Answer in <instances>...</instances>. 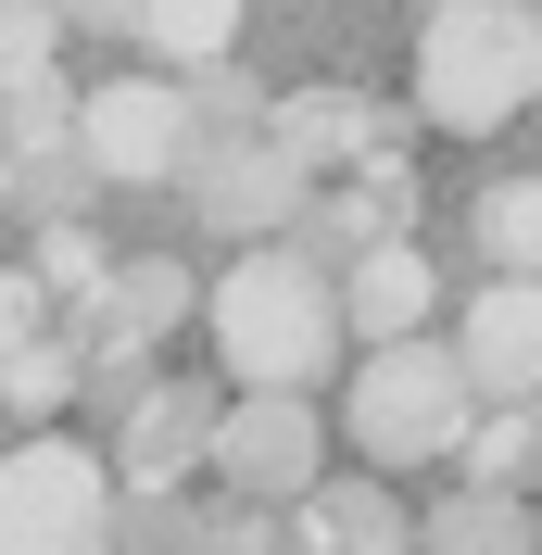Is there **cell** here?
<instances>
[{"label": "cell", "instance_id": "18", "mask_svg": "<svg viewBox=\"0 0 542 555\" xmlns=\"http://www.w3.org/2000/svg\"><path fill=\"white\" fill-rule=\"evenodd\" d=\"M26 266H38V291H64V304H89V291L114 278V253L89 241V215H38V253H26Z\"/></svg>", "mask_w": 542, "mask_h": 555}, {"label": "cell", "instance_id": "15", "mask_svg": "<svg viewBox=\"0 0 542 555\" xmlns=\"http://www.w3.org/2000/svg\"><path fill=\"white\" fill-rule=\"evenodd\" d=\"M127 38H139L165 76H190V64H215V51L240 38V0H139V13H127Z\"/></svg>", "mask_w": 542, "mask_h": 555}, {"label": "cell", "instance_id": "13", "mask_svg": "<svg viewBox=\"0 0 542 555\" xmlns=\"http://www.w3.org/2000/svg\"><path fill=\"white\" fill-rule=\"evenodd\" d=\"M291 530H304L315 555H391V543H416V518H404V492H391V467H366V480H315L304 505H291Z\"/></svg>", "mask_w": 542, "mask_h": 555}, {"label": "cell", "instance_id": "20", "mask_svg": "<svg viewBox=\"0 0 542 555\" xmlns=\"http://www.w3.org/2000/svg\"><path fill=\"white\" fill-rule=\"evenodd\" d=\"M454 454H467V480H517V467L542 454V416L530 404H467V442Z\"/></svg>", "mask_w": 542, "mask_h": 555}, {"label": "cell", "instance_id": "6", "mask_svg": "<svg viewBox=\"0 0 542 555\" xmlns=\"http://www.w3.org/2000/svg\"><path fill=\"white\" fill-rule=\"evenodd\" d=\"M215 480L253 492V505H304L328 480V429H315L304 391H228L215 404Z\"/></svg>", "mask_w": 542, "mask_h": 555}, {"label": "cell", "instance_id": "10", "mask_svg": "<svg viewBox=\"0 0 542 555\" xmlns=\"http://www.w3.org/2000/svg\"><path fill=\"white\" fill-rule=\"evenodd\" d=\"M266 139H278L304 177H340V165H366L378 139H404V127H391L366 89H291V102H266Z\"/></svg>", "mask_w": 542, "mask_h": 555}, {"label": "cell", "instance_id": "8", "mask_svg": "<svg viewBox=\"0 0 542 555\" xmlns=\"http://www.w3.org/2000/svg\"><path fill=\"white\" fill-rule=\"evenodd\" d=\"M479 404H542V266H492L467 304V341H454Z\"/></svg>", "mask_w": 542, "mask_h": 555}, {"label": "cell", "instance_id": "5", "mask_svg": "<svg viewBox=\"0 0 542 555\" xmlns=\"http://www.w3.org/2000/svg\"><path fill=\"white\" fill-rule=\"evenodd\" d=\"M76 152L102 165V190H165L203 152V114H190V76H114V89H76Z\"/></svg>", "mask_w": 542, "mask_h": 555}, {"label": "cell", "instance_id": "16", "mask_svg": "<svg viewBox=\"0 0 542 555\" xmlns=\"http://www.w3.org/2000/svg\"><path fill=\"white\" fill-rule=\"evenodd\" d=\"M76 379H89V353L26 328V341L0 353V416H26V429H38V416H64V404H76Z\"/></svg>", "mask_w": 542, "mask_h": 555}, {"label": "cell", "instance_id": "12", "mask_svg": "<svg viewBox=\"0 0 542 555\" xmlns=\"http://www.w3.org/2000/svg\"><path fill=\"white\" fill-rule=\"evenodd\" d=\"M429 304H441V278H429V253H416V228H404V241H366L353 278H340V328H353V341L429 328Z\"/></svg>", "mask_w": 542, "mask_h": 555}, {"label": "cell", "instance_id": "14", "mask_svg": "<svg viewBox=\"0 0 542 555\" xmlns=\"http://www.w3.org/2000/svg\"><path fill=\"white\" fill-rule=\"evenodd\" d=\"M416 543H454V555H517V543H542V518L517 505V480H467L454 505H429V518H416Z\"/></svg>", "mask_w": 542, "mask_h": 555}, {"label": "cell", "instance_id": "9", "mask_svg": "<svg viewBox=\"0 0 542 555\" xmlns=\"http://www.w3.org/2000/svg\"><path fill=\"white\" fill-rule=\"evenodd\" d=\"M190 467H215V391L139 379L127 391V442H114V492H177Z\"/></svg>", "mask_w": 542, "mask_h": 555}, {"label": "cell", "instance_id": "21", "mask_svg": "<svg viewBox=\"0 0 542 555\" xmlns=\"http://www.w3.org/2000/svg\"><path fill=\"white\" fill-rule=\"evenodd\" d=\"M190 114H203V139H215V127H266V89L215 51V64H190Z\"/></svg>", "mask_w": 542, "mask_h": 555}, {"label": "cell", "instance_id": "17", "mask_svg": "<svg viewBox=\"0 0 542 555\" xmlns=\"http://www.w3.org/2000/svg\"><path fill=\"white\" fill-rule=\"evenodd\" d=\"M0 139H13V152H51V139H76V76H64V64L0 76Z\"/></svg>", "mask_w": 542, "mask_h": 555}, {"label": "cell", "instance_id": "19", "mask_svg": "<svg viewBox=\"0 0 542 555\" xmlns=\"http://www.w3.org/2000/svg\"><path fill=\"white\" fill-rule=\"evenodd\" d=\"M479 253L492 266H542V177H505V190H479Z\"/></svg>", "mask_w": 542, "mask_h": 555}, {"label": "cell", "instance_id": "11", "mask_svg": "<svg viewBox=\"0 0 542 555\" xmlns=\"http://www.w3.org/2000/svg\"><path fill=\"white\" fill-rule=\"evenodd\" d=\"M304 228H315V241H328V253L404 241V228H416V165H404V152H391V139H378L366 165H340V190H315V203H304Z\"/></svg>", "mask_w": 542, "mask_h": 555}, {"label": "cell", "instance_id": "2", "mask_svg": "<svg viewBox=\"0 0 542 555\" xmlns=\"http://www.w3.org/2000/svg\"><path fill=\"white\" fill-rule=\"evenodd\" d=\"M542 102V13L530 0H429L416 26V114L454 139Z\"/></svg>", "mask_w": 542, "mask_h": 555}, {"label": "cell", "instance_id": "7", "mask_svg": "<svg viewBox=\"0 0 542 555\" xmlns=\"http://www.w3.org/2000/svg\"><path fill=\"white\" fill-rule=\"evenodd\" d=\"M190 203H203V228L215 241H278V228H304V203H315V177L278 152L266 127H215L203 152H190Z\"/></svg>", "mask_w": 542, "mask_h": 555}, {"label": "cell", "instance_id": "3", "mask_svg": "<svg viewBox=\"0 0 542 555\" xmlns=\"http://www.w3.org/2000/svg\"><path fill=\"white\" fill-rule=\"evenodd\" d=\"M467 366H454V341H416V328H391V341L366 353V379H353V416H340V442L366 454V467H429V454L467 442Z\"/></svg>", "mask_w": 542, "mask_h": 555}, {"label": "cell", "instance_id": "24", "mask_svg": "<svg viewBox=\"0 0 542 555\" xmlns=\"http://www.w3.org/2000/svg\"><path fill=\"white\" fill-rule=\"evenodd\" d=\"M64 13H89V26H127V13H139V0H64Z\"/></svg>", "mask_w": 542, "mask_h": 555}, {"label": "cell", "instance_id": "23", "mask_svg": "<svg viewBox=\"0 0 542 555\" xmlns=\"http://www.w3.org/2000/svg\"><path fill=\"white\" fill-rule=\"evenodd\" d=\"M38 328V266H0V353Z\"/></svg>", "mask_w": 542, "mask_h": 555}, {"label": "cell", "instance_id": "1", "mask_svg": "<svg viewBox=\"0 0 542 555\" xmlns=\"http://www.w3.org/2000/svg\"><path fill=\"white\" fill-rule=\"evenodd\" d=\"M215 353H228V391H315L340 353V291L315 253H278L253 241L228 278H215Z\"/></svg>", "mask_w": 542, "mask_h": 555}, {"label": "cell", "instance_id": "25", "mask_svg": "<svg viewBox=\"0 0 542 555\" xmlns=\"http://www.w3.org/2000/svg\"><path fill=\"white\" fill-rule=\"evenodd\" d=\"M0 190H13V139H0Z\"/></svg>", "mask_w": 542, "mask_h": 555}, {"label": "cell", "instance_id": "22", "mask_svg": "<svg viewBox=\"0 0 542 555\" xmlns=\"http://www.w3.org/2000/svg\"><path fill=\"white\" fill-rule=\"evenodd\" d=\"M51 38H64V0H0V76L51 64Z\"/></svg>", "mask_w": 542, "mask_h": 555}, {"label": "cell", "instance_id": "4", "mask_svg": "<svg viewBox=\"0 0 542 555\" xmlns=\"http://www.w3.org/2000/svg\"><path fill=\"white\" fill-rule=\"evenodd\" d=\"M114 467L89 442H64L38 416V442H0V555H76V543H114Z\"/></svg>", "mask_w": 542, "mask_h": 555}]
</instances>
